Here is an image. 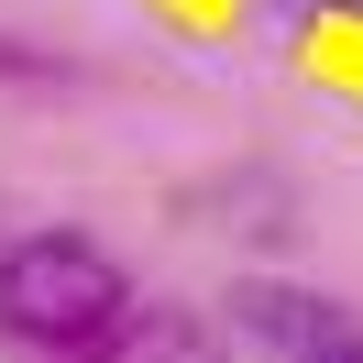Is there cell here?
I'll use <instances>...</instances> for the list:
<instances>
[{
    "instance_id": "3",
    "label": "cell",
    "mask_w": 363,
    "mask_h": 363,
    "mask_svg": "<svg viewBox=\"0 0 363 363\" xmlns=\"http://www.w3.org/2000/svg\"><path fill=\"white\" fill-rule=\"evenodd\" d=\"M99 363H231V341L209 330V308H177V297H133L111 330L89 341Z\"/></svg>"
},
{
    "instance_id": "4",
    "label": "cell",
    "mask_w": 363,
    "mask_h": 363,
    "mask_svg": "<svg viewBox=\"0 0 363 363\" xmlns=\"http://www.w3.org/2000/svg\"><path fill=\"white\" fill-rule=\"evenodd\" d=\"M319 363H363V341H341V352H319Z\"/></svg>"
},
{
    "instance_id": "1",
    "label": "cell",
    "mask_w": 363,
    "mask_h": 363,
    "mask_svg": "<svg viewBox=\"0 0 363 363\" xmlns=\"http://www.w3.org/2000/svg\"><path fill=\"white\" fill-rule=\"evenodd\" d=\"M121 308H133V286H121V264L89 231H23V242L0 253V330L11 341L77 352V341H99Z\"/></svg>"
},
{
    "instance_id": "2",
    "label": "cell",
    "mask_w": 363,
    "mask_h": 363,
    "mask_svg": "<svg viewBox=\"0 0 363 363\" xmlns=\"http://www.w3.org/2000/svg\"><path fill=\"white\" fill-rule=\"evenodd\" d=\"M231 330H242V352H275V363L341 352V308L308 297V286H242V297H231Z\"/></svg>"
}]
</instances>
